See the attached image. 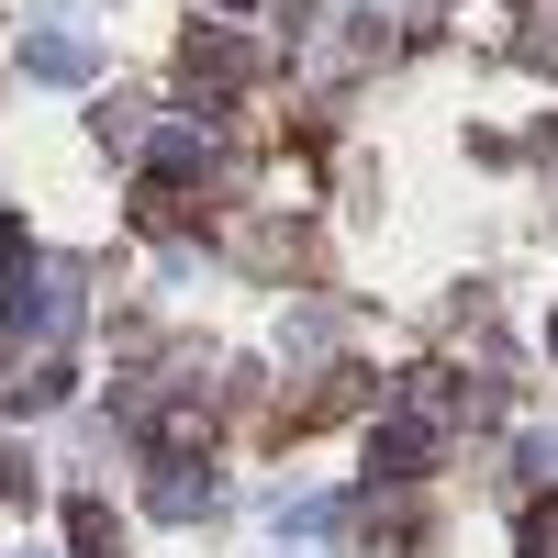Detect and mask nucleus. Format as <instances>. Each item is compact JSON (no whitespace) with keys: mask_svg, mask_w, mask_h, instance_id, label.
I'll return each mask as SVG.
<instances>
[{"mask_svg":"<svg viewBox=\"0 0 558 558\" xmlns=\"http://www.w3.org/2000/svg\"><path fill=\"white\" fill-rule=\"evenodd\" d=\"M368 402H380V380H368V368H324V380L302 391V402H279V447H302V436H324V425H347V413H368Z\"/></svg>","mask_w":558,"mask_h":558,"instance_id":"obj_1","label":"nucleus"},{"mask_svg":"<svg viewBox=\"0 0 558 558\" xmlns=\"http://www.w3.org/2000/svg\"><path fill=\"white\" fill-rule=\"evenodd\" d=\"M68 547H78V558H123V525H112L101 502L78 492V502H68Z\"/></svg>","mask_w":558,"mask_h":558,"instance_id":"obj_4","label":"nucleus"},{"mask_svg":"<svg viewBox=\"0 0 558 558\" xmlns=\"http://www.w3.org/2000/svg\"><path fill=\"white\" fill-rule=\"evenodd\" d=\"M0 502H34V458H23V436H0Z\"/></svg>","mask_w":558,"mask_h":558,"instance_id":"obj_6","label":"nucleus"},{"mask_svg":"<svg viewBox=\"0 0 558 558\" xmlns=\"http://www.w3.org/2000/svg\"><path fill=\"white\" fill-rule=\"evenodd\" d=\"M357 536H368V547H425V502H413V492H368Z\"/></svg>","mask_w":558,"mask_h":558,"instance_id":"obj_3","label":"nucleus"},{"mask_svg":"<svg viewBox=\"0 0 558 558\" xmlns=\"http://www.w3.org/2000/svg\"><path fill=\"white\" fill-rule=\"evenodd\" d=\"M257 68H268V45L235 34V23H202L191 45H179V78H191V89H246Z\"/></svg>","mask_w":558,"mask_h":558,"instance_id":"obj_2","label":"nucleus"},{"mask_svg":"<svg viewBox=\"0 0 558 558\" xmlns=\"http://www.w3.org/2000/svg\"><path fill=\"white\" fill-rule=\"evenodd\" d=\"M23 68H34V78H89V45H78V34H34Z\"/></svg>","mask_w":558,"mask_h":558,"instance_id":"obj_5","label":"nucleus"},{"mask_svg":"<svg viewBox=\"0 0 558 558\" xmlns=\"http://www.w3.org/2000/svg\"><path fill=\"white\" fill-rule=\"evenodd\" d=\"M0 268H12V279L34 268V235H23V223H12V213H0Z\"/></svg>","mask_w":558,"mask_h":558,"instance_id":"obj_8","label":"nucleus"},{"mask_svg":"<svg viewBox=\"0 0 558 558\" xmlns=\"http://www.w3.org/2000/svg\"><path fill=\"white\" fill-rule=\"evenodd\" d=\"M525 558H558V502H525Z\"/></svg>","mask_w":558,"mask_h":558,"instance_id":"obj_7","label":"nucleus"}]
</instances>
